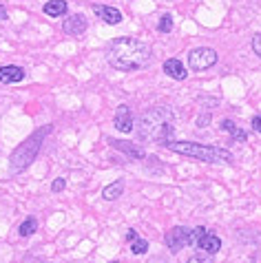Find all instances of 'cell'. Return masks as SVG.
Segmentation results:
<instances>
[{
    "label": "cell",
    "mask_w": 261,
    "mask_h": 263,
    "mask_svg": "<svg viewBox=\"0 0 261 263\" xmlns=\"http://www.w3.org/2000/svg\"><path fill=\"white\" fill-rule=\"evenodd\" d=\"M186 263H213V254H208V252H197V254H193L191 259H188Z\"/></svg>",
    "instance_id": "20"
},
{
    "label": "cell",
    "mask_w": 261,
    "mask_h": 263,
    "mask_svg": "<svg viewBox=\"0 0 261 263\" xmlns=\"http://www.w3.org/2000/svg\"><path fill=\"white\" fill-rule=\"evenodd\" d=\"M122 193H124V181L122 179H115L113 184H108L104 186V191H102V197L106 201H115V199H120Z\"/></svg>",
    "instance_id": "16"
},
{
    "label": "cell",
    "mask_w": 261,
    "mask_h": 263,
    "mask_svg": "<svg viewBox=\"0 0 261 263\" xmlns=\"http://www.w3.org/2000/svg\"><path fill=\"white\" fill-rule=\"evenodd\" d=\"M252 51L261 58V33H255L252 35Z\"/></svg>",
    "instance_id": "22"
},
{
    "label": "cell",
    "mask_w": 261,
    "mask_h": 263,
    "mask_svg": "<svg viewBox=\"0 0 261 263\" xmlns=\"http://www.w3.org/2000/svg\"><path fill=\"white\" fill-rule=\"evenodd\" d=\"M135 237H137V230H133V228H130V230H126V241L135 239Z\"/></svg>",
    "instance_id": "24"
},
{
    "label": "cell",
    "mask_w": 261,
    "mask_h": 263,
    "mask_svg": "<svg viewBox=\"0 0 261 263\" xmlns=\"http://www.w3.org/2000/svg\"><path fill=\"white\" fill-rule=\"evenodd\" d=\"M35 230H38V221H35V217H27L25 221L20 223L18 235H20V237H31Z\"/></svg>",
    "instance_id": "17"
},
{
    "label": "cell",
    "mask_w": 261,
    "mask_h": 263,
    "mask_svg": "<svg viewBox=\"0 0 261 263\" xmlns=\"http://www.w3.org/2000/svg\"><path fill=\"white\" fill-rule=\"evenodd\" d=\"M171 29H173V16H171V13H164V16L159 18L157 31H159V33H169Z\"/></svg>",
    "instance_id": "19"
},
{
    "label": "cell",
    "mask_w": 261,
    "mask_h": 263,
    "mask_svg": "<svg viewBox=\"0 0 261 263\" xmlns=\"http://www.w3.org/2000/svg\"><path fill=\"white\" fill-rule=\"evenodd\" d=\"M221 130L230 133V137H233L235 142H248V133H246L244 128H239L233 120H221Z\"/></svg>",
    "instance_id": "15"
},
{
    "label": "cell",
    "mask_w": 261,
    "mask_h": 263,
    "mask_svg": "<svg viewBox=\"0 0 261 263\" xmlns=\"http://www.w3.org/2000/svg\"><path fill=\"white\" fill-rule=\"evenodd\" d=\"M106 60L118 71H137L148 67L153 60L151 49L135 38H115L106 51Z\"/></svg>",
    "instance_id": "1"
},
{
    "label": "cell",
    "mask_w": 261,
    "mask_h": 263,
    "mask_svg": "<svg viewBox=\"0 0 261 263\" xmlns=\"http://www.w3.org/2000/svg\"><path fill=\"white\" fill-rule=\"evenodd\" d=\"M208 122H210V115H204V118H199L197 124H199V126H204V124H208Z\"/></svg>",
    "instance_id": "26"
},
{
    "label": "cell",
    "mask_w": 261,
    "mask_h": 263,
    "mask_svg": "<svg viewBox=\"0 0 261 263\" xmlns=\"http://www.w3.org/2000/svg\"><path fill=\"white\" fill-rule=\"evenodd\" d=\"M64 188H67V179H64V177H58L53 184H51V191L53 193H62Z\"/></svg>",
    "instance_id": "21"
},
{
    "label": "cell",
    "mask_w": 261,
    "mask_h": 263,
    "mask_svg": "<svg viewBox=\"0 0 261 263\" xmlns=\"http://www.w3.org/2000/svg\"><path fill=\"white\" fill-rule=\"evenodd\" d=\"M67 0H49V3H45V7H42V11L47 13V16L51 18H60L67 13Z\"/></svg>",
    "instance_id": "14"
},
{
    "label": "cell",
    "mask_w": 261,
    "mask_h": 263,
    "mask_svg": "<svg viewBox=\"0 0 261 263\" xmlns=\"http://www.w3.org/2000/svg\"><path fill=\"white\" fill-rule=\"evenodd\" d=\"M49 133H51V124H47V126H42V128L35 130V133H31L16 151L11 153V157H9V173L11 175L23 173L25 168H29L35 162V155L40 153V146Z\"/></svg>",
    "instance_id": "4"
},
{
    "label": "cell",
    "mask_w": 261,
    "mask_h": 263,
    "mask_svg": "<svg viewBox=\"0 0 261 263\" xmlns=\"http://www.w3.org/2000/svg\"><path fill=\"white\" fill-rule=\"evenodd\" d=\"M164 243L173 254H177L179 250H184L186 246H191V230L184 228V226H175V228H171L166 232Z\"/></svg>",
    "instance_id": "6"
},
{
    "label": "cell",
    "mask_w": 261,
    "mask_h": 263,
    "mask_svg": "<svg viewBox=\"0 0 261 263\" xmlns=\"http://www.w3.org/2000/svg\"><path fill=\"white\" fill-rule=\"evenodd\" d=\"M217 60H219V55L210 47H197L188 53V67L193 71H206L210 67H215Z\"/></svg>",
    "instance_id": "5"
},
{
    "label": "cell",
    "mask_w": 261,
    "mask_h": 263,
    "mask_svg": "<svg viewBox=\"0 0 261 263\" xmlns=\"http://www.w3.org/2000/svg\"><path fill=\"white\" fill-rule=\"evenodd\" d=\"M113 124L120 133H133V113H130V108L126 104H120L115 108Z\"/></svg>",
    "instance_id": "8"
},
{
    "label": "cell",
    "mask_w": 261,
    "mask_h": 263,
    "mask_svg": "<svg viewBox=\"0 0 261 263\" xmlns=\"http://www.w3.org/2000/svg\"><path fill=\"white\" fill-rule=\"evenodd\" d=\"M86 27H89V23H86V18L82 16V13H73V16H69L67 20H64V25H62L64 33H69V35L84 33Z\"/></svg>",
    "instance_id": "10"
},
{
    "label": "cell",
    "mask_w": 261,
    "mask_h": 263,
    "mask_svg": "<svg viewBox=\"0 0 261 263\" xmlns=\"http://www.w3.org/2000/svg\"><path fill=\"white\" fill-rule=\"evenodd\" d=\"M171 122H173L171 108L153 106L142 115L140 122H137V126H133V128L142 142H157L162 146L164 142L173 140V133H175V128H173Z\"/></svg>",
    "instance_id": "2"
},
{
    "label": "cell",
    "mask_w": 261,
    "mask_h": 263,
    "mask_svg": "<svg viewBox=\"0 0 261 263\" xmlns=\"http://www.w3.org/2000/svg\"><path fill=\"white\" fill-rule=\"evenodd\" d=\"M93 13L104 20L106 25H120L122 23V11L115 9V7H108V5H93Z\"/></svg>",
    "instance_id": "9"
},
{
    "label": "cell",
    "mask_w": 261,
    "mask_h": 263,
    "mask_svg": "<svg viewBox=\"0 0 261 263\" xmlns=\"http://www.w3.org/2000/svg\"><path fill=\"white\" fill-rule=\"evenodd\" d=\"M108 144H111L115 151L126 153L130 159H144V157H146L144 148H140V146H135V144H130V142H124V140H108Z\"/></svg>",
    "instance_id": "11"
},
{
    "label": "cell",
    "mask_w": 261,
    "mask_h": 263,
    "mask_svg": "<svg viewBox=\"0 0 261 263\" xmlns=\"http://www.w3.org/2000/svg\"><path fill=\"white\" fill-rule=\"evenodd\" d=\"M250 124H252V128H255V133H261V115H252Z\"/></svg>",
    "instance_id": "23"
},
{
    "label": "cell",
    "mask_w": 261,
    "mask_h": 263,
    "mask_svg": "<svg viewBox=\"0 0 261 263\" xmlns=\"http://www.w3.org/2000/svg\"><path fill=\"white\" fill-rule=\"evenodd\" d=\"M7 18H9V16H7V9H5L3 5H0V23H3V20H7Z\"/></svg>",
    "instance_id": "25"
},
{
    "label": "cell",
    "mask_w": 261,
    "mask_h": 263,
    "mask_svg": "<svg viewBox=\"0 0 261 263\" xmlns=\"http://www.w3.org/2000/svg\"><path fill=\"white\" fill-rule=\"evenodd\" d=\"M164 73L173 80H186V67L182 64V60H177V58H169V60L164 62Z\"/></svg>",
    "instance_id": "13"
},
{
    "label": "cell",
    "mask_w": 261,
    "mask_h": 263,
    "mask_svg": "<svg viewBox=\"0 0 261 263\" xmlns=\"http://www.w3.org/2000/svg\"><path fill=\"white\" fill-rule=\"evenodd\" d=\"M128 243H130V252L137 254V257H140V254H144V252L148 250V241H146V239H142L140 235H137L135 239H130Z\"/></svg>",
    "instance_id": "18"
},
{
    "label": "cell",
    "mask_w": 261,
    "mask_h": 263,
    "mask_svg": "<svg viewBox=\"0 0 261 263\" xmlns=\"http://www.w3.org/2000/svg\"><path fill=\"white\" fill-rule=\"evenodd\" d=\"M25 80V69L16 67V64H7V67H0V82L3 84H16Z\"/></svg>",
    "instance_id": "12"
},
{
    "label": "cell",
    "mask_w": 261,
    "mask_h": 263,
    "mask_svg": "<svg viewBox=\"0 0 261 263\" xmlns=\"http://www.w3.org/2000/svg\"><path fill=\"white\" fill-rule=\"evenodd\" d=\"M195 248H197V250H201V252H208V254H215L221 250V239L215 235V232H210V230H204L199 235V239L195 241Z\"/></svg>",
    "instance_id": "7"
},
{
    "label": "cell",
    "mask_w": 261,
    "mask_h": 263,
    "mask_svg": "<svg viewBox=\"0 0 261 263\" xmlns=\"http://www.w3.org/2000/svg\"><path fill=\"white\" fill-rule=\"evenodd\" d=\"M164 148H169L177 155L197 159V162L204 164H233L235 155L228 148H221V146L215 144H199V142H177V140H169L162 144Z\"/></svg>",
    "instance_id": "3"
}]
</instances>
